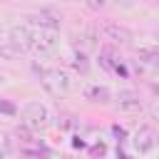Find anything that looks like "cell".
Listing matches in <instances>:
<instances>
[{
	"instance_id": "6",
	"label": "cell",
	"mask_w": 159,
	"mask_h": 159,
	"mask_svg": "<svg viewBox=\"0 0 159 159\" xmlns=\"http://www.w3.org/2000/svg\"><path fill=\"white\" fill-rule=\"evenodd\" d=\"M117 107L122 112H139L142 109V99L134 89H119L117 92Z\"/></svg>"
},
{
	"instance_id": "15",
	"label": "cell",
	"mask_w": 159,
	"mask_h": 159,
	"mask_svg": "<svg viewBox=\"0 0 159 159\" xmlns=\"http://www.w3.org/2000/svg\"><path fill=\"white\" fill-rule=\"evenodd\" d=\"M0 159H2V152H0Z\"/></svg>"
},
{
	"instance_id": "10",
	"label": "cell",
	"mask_w": 159,
	"mask_h": 159,
	"mask_svg": "<svg viewBox=\"0 0 159 159\" xmlns=\"http://www.w3.org/2000/svg\"><path fill=\"white\" fill-rule=\"evenodd\" d=\"M20 55H22V47H17V45H12V42H5V45H0V57L15 60V57H20Z\"/></svg>"
},
{
	"instance_id": "17",
	"label": "cell",
	"mask_w": 159,
	"mask_h": 159,
	"mask_svg": "<svg viewBox=\"0 0 159 159\" xmlns=\"http://www.w3.org/2000/svg\"><path fill=\"white\" fill-rule=\"evenodd\" d=\"M157 75H159V70H157Z\"/></svg>"
},
{
	"instance_id": "4",
	"label": "cell",
	"mask_w": 159,
	"mask_h": 159,
	"mask_svg": "<svg viewBox=\"0 0 159 159\" xmlns=\"http://www.w3.org/2000/svg\"><path fill=\"white\" fill-rule=\"evenodd\" d=\"M157 144H159V137H157V132H154L152 127H139V129L134 132V137H132V147H134L139 154L154 152Z\"/></svg>"
},
{
	"instance_id": "3",
	"label": "cell",
	"mask_w": 159,
	"mask_h": 159,
	"mask_svg": "<svg viewBox=\"0 0 159 159\" xmlns=\"http://www.w3.org/2000/svg\"><path fill=\"white\" fill-rule=\"evenodd\" d=\"M35 32H32V40H30V50L32 52H37V55H47V52H52L55 47H57V42H60V37H57V30H37V27H32Z\"/></svg>"
},
{
	"instance_id": "2",
	"label": "cell",
	"mask_w": 159,
	"mask_h": 159,
	"mask_svg": "<svg viewBox=\"0 0 159 159\" xmlns=\"http://www.w3.org/2000/svg\"><path fill=\"white\" fill-rule=\"evenodd\" d=\"M22 122H25L27 129L40 132V129H45L50 124V109L42 102H27L22 107Z\"/></svg>"
},
{
	"instance_id": "9",
	"label": "cell",
	"mask_w": 159,
	"mask_h": 159,
	"mask_svg": "<svg viewBox=\"0 0 159 159\" xmlns=\"http://www.w3.org/2000/svg\"><path fill=\"white\" fill-rule=\"evenodd\" d=\"M87 99L99 102V104H107V102L112 99V92H109L104 84H92V87H87Z\"/></svg>"
},
{
	"instance_id": "5",
	"label": "cell",
	"mask_w": 159,
	"mask_h": 159,
	"mask_svg": "<svg viewBox=\"0 0 159 159\" xmlns=\"http://www.w3.org/2000/svg\"><path fill=\"white\" fill-rule=\"evenodd\" d=\"M30 22V27H37V30H57L60 27V17L55 15V12H47V10H42V12H35V15H30L27 17Z\"/></svg>"
},
{
	"instance_id": "7",
	"label": "cell",
	"mask_w": 159,
	"mask_h": 159,
	"mask_svg": "<svg viewBox=\"0 0 159 159\" xmlns=\"http://www.w3.org/2000/svg\"><path fill=\"white\" fill-rule=\"evenodd\" d=\"M32 32H35V30H32L27 22H25V25H12L7 42H12V45H17V47H27L30 40H32Z\"/></svg>"
},
{
	"instance_id": "8",
	"label": "cell",
	"mask_w": 159,
	"mask_h": 159,
	"mask_svg": "<svg viewBox=\"0 0 159 159\" xmlns=\"http://www.w3.org/2000/svg\"><path fill=\"white\" fill-rule=\"evenodd\" d=\"M102 32H104L107 40H114V42H129L132 40V32L124 25H117V22H104L102 25Z\"/></svg>"
},
{
	"instance_id": "16",
	"label": "cell",
	"mask_w": 159,
	"mask_h": 159,
	"mask_svg": "<svg viewBox=\"0 0 159 159\" xmlns=\"http://www.w3.org/2000/svg\"><path fill=\"white\" fill-rule=\"evenodd\" d=\"M157 37H159V30H157Z\"/></svg>"
},
{
	"instance_id": "14",
	"label": "cell",
	"mask_w": 159,
	"mask_h": 159,
	"mask_svg": "<svg viewBox=\"0 0 159 159\" xmlns=\"http://www.w3.org/2000/svg\"><path fill=\"white\" fill-rule=\"evenodd\" d=\"M92 154H94V157H97V154H104V144H97V147L92 149Z\"/></svg>"
},
{
	"instance_id": "1",
	"label": "cell",
	"mask_w": 159,
	"mask_h": 159,
	"mask_svg": "<svg viewBox=\"0 0 159 159\" xmlns=\"http://www.w3.org/2000/svg\"><path fill=\"white\" fill-rule=\"evenodd\" d=\"M42 82L45 87L52 92V94H70L75 82H72V75L62 67H55V70H42Z\"/></svg>"
},
{
	"instance_id": "12",
	"label": "cell",
	"mask_w": 159,
	"mask_h": 159,
	"mask_svg": "<svg viewBox=\"0 0 159 159\" xmlns=\"http://www.w3.org/2000/svg\"><path fill=\"white\" fill-rule=\"evenodd\" d=\"M0 112H2V114H15L17 109H15V104H12V102H7V99H0Z\"/></svg>"
},
{
	"instance_id": "11",
	"label": "cell",
	"mask_w": 159,
	"mask_h": 159,
	"mask_svg": "<svg viewBox=\"0 0 159 159\" xmlns=\"http://www.w3.org/2000/svg\"><path fill=\"white\" fill-rule=\"evenodd\" d=\"M75 67L82 70V72L87 70V57H84V52H77V55H75Z\"/></svg>"
},
{
	"instance_id": "13",
	"label": "cell",
	"mask_w": 159,
	"mask_h": 159,
	"mask_svg": "<svg viewBox=\"0 0 159 159\" xmlns=\"http://www.w3.org/2000/svg\"><path fill=\"white\" fill-rule=\"evenodd\" d=\"M149 109H152V117H154V119H159V97L152 102V107H149Z\"/></svg>"
}]
</instances>
